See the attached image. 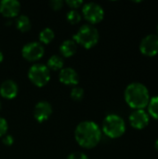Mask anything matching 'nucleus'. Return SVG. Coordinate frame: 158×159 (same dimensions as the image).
I'll return each instance as SVG.
<instances>
[{"mask_svg":"<svg viewBox=\"0 0 158 159\" xmlns=\"http://www.w3.org/2000/svg\"><path fill=\"white\" fill-rule=\"evenodd\" d=\"M74 138L81 147L91 149L101 142L102 130L95 122L83 121L77 125L74 131Z\"/></svg>","mask_w":158,"mask_h":159,"instance_id":"nucleus-1","label":"nucleus"},{"mask_svg":"<svg viewBox=\"0 0 158 159\" xmlns=\"http://www.w3.org/2000/svg\"><path fill=\"white\" fill-rule=\"evenodd\" d=\"M127 104L134 110H143L150 102V93L145 85L133 82L128 85L124 92Z\"/></svg>","mask_w":158,"mask_h":159,"instance_id":"nucleus-2","label":"nucleus"},{"mask_svg":"<svg viewBox=\"0 0 158 159\" xmlns=\"http://www.w3.org/2000/svg\"><path fill=\"white\" fill-rule=\"evenodd\" d=\"M102 131L107 137L111 139L120 138L126 131V123L124 119L118 115H108L103 120Z\"/></svg>","mask_w":158,"mask_h":159,"instance_id":"nucleus-3","label":"nucleus"},{"mask_svg":"<svg viewBox=\"0 0 158 159\" xmlns=\"http://www.w3.org/2000/svg\"><path fill=\"white\" fill-rule=\"evenodd\" d=\"M99 32L98 30L91 24H84L82 25L78 32L74 35V41L88 49L97 45L99 41Z\"/></svg>","mask_w":158,"mask_h":159,"instance_id":"nucleus-4","label":"nucleus"},{"mask_svg":"<svg viewBox=\"0 0 158 159\" xmlns=\"http://www.w3.org/2000/svg\"><path fill=\"white\" fill-rule=\"evenodd\" d=\"M28 77L34 85L41 88L48 83L50 79V70L45 64L36 63L29 69Z\"/></svg>","mask_w":158,"mask_h":159,"instance_id":"nucleus-5","label":"nucleus"},{"mask_svg":"<svg viewBox=\"0 0 158 159\" xmlns=\"http://www.w3.org/2000/svg\"><path fill=\"white\" fill-rule=\"evenodd\" d=\"M82 12H83L84 18L88 22H90V24L101 22L104 17V10L102 7V6L94 2L85 4L83 7Z\"/></svg>","mask_w":158,"mask_h":159,"instance_id":"nucleus-6","label":"nucleus"},{"mask_svg":"<svg viewBox=\"0 0 158 159\" xmlns=\"http://www.w3.org/2000/svg\"><path fill=\"white\" fill-rule=\"evenodd\" d=\"M44 47L39 42H30L26 44L22 49V57L28 61H36L44 56Z\"/></svg>","mask_w":158,"mask_h":159,"instance_id":"nucleus-7","label":"nucleus"},{"mask_svg":"<svg viewBox=\"0 0 158 159\" xmlns=\"http://www.w3.org/2000/svg\"><path fill=\"white\" fill-rule=\"evenodd\" d=\"M140 51L147 57H154L158 54V35L150 34L144 36L140 44Z\"/></svg>","mask_w":158,"mask_h":159,"instance_id":"nucleus-8","label":"nucleus"},{"mask_svg":"<svg viewBox=\"0 0 158 159\" xmlns=\"http://www.w3.org/2000/svg\"><path fill=\"white\" fill-rule=\"evenodd\" d=\"M150 122V116L144 110H134L129 116V123L135 129H145Z\"/></svg>","mask_w":158,"mask_h":159,"instance_id":"nucleus-9","label":"nucleus"},{"mask_svg":"<svg viewBox=\"0 0 158 159\" xmlns=\"http://www.w3.org/2000/svg\"><path fill=\"white\" fill-rule=\"evenodd\" d=\"M52 115V107L49 102L46 101H41L36 103L34 109V116L35 120L39 123L47 121Z\"/></svg>","mask_w":158,"mask_h":159,"instance_id":"nucleus-10","label":"nucleus"},{"mask_svg":"<svg viewBox=\"0 0 158 159\" xmlns=\"http://www.w3.org/2000/svg\"><path fill=\"white\" fill-rule=\"evenodd\" d=\"M20 4L17 0H3L0 2V13L6 18H13L19 15Z\"/></svg>","mask_w":158,"mask_h":159,"instance_id":"nucleus-11","label":"nucleus"},{"mask_svg":"<svg viewBox=\"0 0 158 159\" xmlns=\"http://www.w3.org/2000/svg\"><path fill=\"white\" fill-rule=\"evenodd\" d=\"M59 79L62 84L68 86H76L79 82L78 74L76 73L75 70L70 67L62 68L61 70L59 75Z\"/></svg>","mask_w":158,"mask_h":159,"instance_id":"nucleus-12","label":"nucleus"},{"mask_svg":"<svg viewBox=\"0 0 158 159\" xmlns=\"http://www.w3.org/2000/svg\"><path fill=\"white\" fill-rule=\"evenodd\" d=\"M18 85L10 79L4 81L0 86V95L7 100L14 99L18 94Z\"/></svg>","mask_w":158,"mask_h":159,"instance_id":"nucleus-13","label":"nucleus"},{"mask_svg":"<svg viewBox=\"0 0 158 159\" xmlns=\"http://www.w3.org/2000/svg\"><path fill=\"white\" fill-rule=\"evenodd\" d=\"M76 43L74 40H65L60 47V52L63 57L69 58L76 52Z\"/></svg>","mask_w":158,"mask_h":159,"instance_id":"nucleus-14","label":"nucleus"},{"mask_svg":"<svg viewBox=\"0 0 158 159\" xmlns=\"http://www.w3.org/2000/svg\"><path fill=\"white\" fill-rule=\"evenodd\" d=\"M63 59L59 56V55H53L51 56L47 63V67L49 70H53V71H58V70H61L63 68Z\"/></svg>","mask_w":158,"mask_h":159,"instance_id":"nucleus-15","label":"nucleus"},{"mask_svg":"<svg viewBox=\"0 0 158 159\" xmlns=\"http://www.w3.org/2000/svg\"><path fill=\"white\" fill-rule=\"evenodd\" d=\"M16 27L20 32H28L31 29L30 19L26 15H20L16 20Z\"/></svg>","mask_w":158,"mask_h":159,"instance_id":"nucleus-16","label":"nucleus"},{"mask_svg":"<svg viewBox=\"0 0 158 159\" xmlns=\"http://www.w3.org/2000/svg\"><path fill=\"white\" fill-rule=\"evenodd\" d=\"M55 34L52 29L50 28H45L39 33V40L41 43L47 45L54 39Z\"/></svg>","mask_w":158,"mask_h":159,"instance_id":"nucleus-17","label":"nucleus"},{"mask_svg":"<svg viewBox=\"0 0 158 159\" xmlns=\"http://www.w3.org/2000/svg\"><path fill=\"white\" fill-rule=\"evenodd\" d=\"M147 108L149 116H152L153 118L158 120V96H155L150 99Z\"/></svg>","mask_w":158,"mask_h":159,"instance_id":"nucleus-18","label":"nucleus"},{"mask_svg":"<svg viewBox=\"0 0 158 159\" xmlns=\"http://www.w3.org/2000/svg\"><path fill=\"white\" fill-rule=\"evenodd\" d=\"M82 17L80 15V13L75 10V9H72L67 13V20L71 23V24H76L81 20Z\"/></svg>","mask_w":158,"mask_h":159,"instance_id":"nucleus-19","label":"nucleus"},{"mask_svg":"<svg viewBox=\"0 0 158 159\" xmlns=\"http://www.w3.org/2000/svg\"><path fill=\"white\" fill-rule=\"evenodd\" d=\"M71 98L74 101H81L84 98V89L79 87H74L71 90Z\"/></svg>","mask_w":158,"mask_h":159,"instance_id":"nucleus-20","label":"nucleus"},{"mask_svg":"<svg viewBox=\"0 0 158 159\" xmlns=\"http://www.w3.org/2000/svg\"><path fill=\"white\" fill-rule=\"evenodd\" d=\"M7 129H8L7 122L6 121L5 118L0 117V137H3L5 136V134H7Z\"/></svg>","mask_w":158,"mask_h":159,"instance_id":"nucleus-21","label":"nucleus"},{"mask_svg":"<svg viewBox=\"0 0 158 159\" xmlns=\"http://www.w3.org/2000/svg\"><path fill=\"white\" fill-rule=\"evenodd\" d=\"M49 5H50L51 8H53L55 10H59L63 7V1H61V0H51L49 2Z\"/></svg>","mask_w":158,"mask_h":159,"instance_id":"nucleus-22","label":"nucleus"},{"mask_svg":"<svg viewBox=\"0 0 158 159\" xmlns=\"http://www.w3.org/2000/svg\"><path fill=\"white\" fill-rule=\"evenodd\" d=\"M65 3L72 8H77L83 4V1L82 0H66Z\"/></svg>","mask_w":158,"mask_h":159,"instance_id":"nucleus-23","label":"nucleus"},{"mask_svg":"<svg viewBox=\"0 0 158 159\" xmlns=\"http://www.w3.org/2000/svg\"><path fill=\"white\" fill-rule=\"evenodd\" d=\"M67 159H88V157L83 153L76 152V153H73V154L69 155Z\"/></svg>","mask_w":158,"mask_h":159,"instance_id":"nucleus-24","label":"nucleus"},{"mask_svg":"<svg viewBox=\"0 0 158 159\" xmlns=\"http://www.w3.org/2000/svg\"><path fill=\"white\" fill-rule=\"evenodd\" d=\"M3 143L5 144V145H7V146H10V145H12L13 144V143H14V139H13V137L11 136V135H5L4 136V138H3Z\"/></svg>","mask_w":158,"mask_h":159,"instance_id":"nucleus-25","label":"nucleus"},{"mask_svg":"<svg viewBox=\"0 0 158 159\" xmlns=\"http://www.w3.org/2000/svg\"><path fill=\"white\" fill-rule=\"evenodd\" d=\"M155 147H156V151L158 152V139L156 141V143H155Z\"/></svg>","mask_w":158,"mask_h":159,"instance_id":"nucleus-26","label":"nucleus"},{"mask_svg":"<svg viewBox=\"0 0 158 159\" xmlns=\"http://www.w3.org/2000/svg\"><path fill=\"white\" fill-rule=\"evenodd\" d=\"M3 58H4V56H3V53H2V51L0 50V62L3 61Z\"/></svg>","mask_w":158,"mask_h":159,"instance_id":"nucleus-27","label":"nucleus"},{"mask_svg":"<svg viewBox=\"0 0 158 159\" xmlns=\"http://www.w3.org/2000/svg\"><path fill=\"white\" fill-rule=\"evenodd\" d=\"M156 30H157V35H158V24H157V26H156Z\"/></svg>","mask_w":158,"mask_h":159,"instance_id":"nucleus-28","label":"nucleus"},{"mask_svg":"<svg viewBox=\"0 0 158 159\" xmlns=\"http://www.w3.org/2000/svg\"><path fill=\"white\" fill-rule=\"evenodd\" d=\"M0 109H1V102H0Z\"/></svg>","mask_w":158,"mask_h":159,"instance_id":"nucleus-29","label":"nucleus"}]
</instances>
